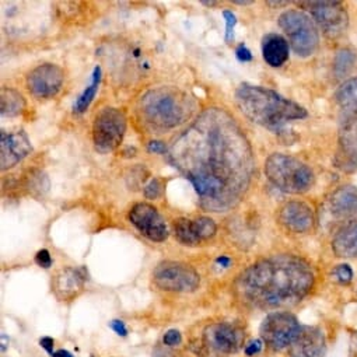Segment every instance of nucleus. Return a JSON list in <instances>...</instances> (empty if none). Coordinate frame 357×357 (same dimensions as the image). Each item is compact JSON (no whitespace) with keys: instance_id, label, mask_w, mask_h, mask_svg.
<instances>
[{"instance_id":"obj_1","label":"nucleus","mask_w":357,"mask_h":357,"mask_svg":"<svg viewBox=\"0 0 357 357\" xmlns=\"http://www.w3.org/2000/svg\"><path fill=\"white\" fill-rule=\"evenodd\" d=\"M169 162L194 185L201 206L227 212L245 195L254 175L250 140L222 108H208L171 143Z\"/></svg>"},{"instance_id":"obj_2","label":"nucleus","mask_w":357,"mask_h":357,"mask_svg":"<svg viewBox=\"0 0 357 357\" xmlns=\"http://www.w3.org/2000/svg\"><path fill=\"white\" fill-rule=\"evenodd\" d=\"M308 262L294 255H275L255 262L237 279L238 296L251 304L268 308L293 305L314 286Z\"/></svg>"},{"instance_id":"obj_3","label":"nucleus","mask_w":357,"mask_h":357,"mask_svg":"<svg viewBox=\"0 0 357 357\" xmlns=\"http://www.w3.org/2000/svg\"><path fill=\"white\" fill-rule=\"evenodd\" d=\"M240 111L254 123L279 129L284 123L307 116L305 108L271 89L244 83L236 91Z\"/></svg>"},{"instance_id":"obj_4","label":"nucleus","mask_w":357,"mask_h":357,"mask_svg":"<svg viewBox=\"0 0 357 357\" xmlns=\"http://www.w3.org/2000/svg\"><path fill=\"white\" fill-rule=\"evenodd\" d=\"M195 111V101L175 87H157L142 96L139 112L155 129H171L187 122Z\"/></svg>"},{"instance_id":"obj_5","label":"nucleus","mask_w":357,"mask_h":357,"mask_svg":"<svg viewBox=\"0 0 357 357\" xmlns=\"http://www.w3.org/2000/svg\"><path fill=\"white\" fill-rule=\"evenodd\" d=\"M268 180L286 194H304L314 184V172L296 157L273 153L265 162Z\"/></svg>"},{"instance_id":"obj_6","label":"nucleus","mask_w":357,"mask_h":357,"mask_svg":"<svg viewBox=\"0 0 357 357\" xmlns=\"http://www.w3.org/2000/svg\"><path fill=\"white\" fill-rule=\"evenodd\" d=\"M278 22L298 56L307 58L315 54L319 45V34L310 16L298 10H287L280 15Z\"/></svg>"},{"instance_id":"obj_7","label":"nucleus","mask_w":357,"mask_h":357,"mask_svg":"<svg viewBox=\"0 0 357 357\" xmlns=\"http://www.w3.org/2000/svg\"><path fill=\"white\" fill-rule=\"evenodd\" d=\"M126 132V116L119 108L100 109L93 122V142L98 151L109 153L119 147Z\"/></svg>"},{"instance_id":"obj_8","label":"nucleus","mask_w":357,"mask_h":357,"mask_svg":"<svg viewBox=\"0 0 357 357\" xmlns=\"http://www.w3.org/2000/svg\"><path fill=\"white\" fill-rule=\"evenodd\" d=\"M154 284L165 291L192 293L201 284L199 273L183 262H161L153 272Z\"/></svg>"},{"instance_id":"obj_9","label":"nucleus","mask_w":357,"mask_h":357,"mask_svg":"<svg viewBox=\"0 0 357 357\" xmlns=\"http://www.w3.org/2000/svg\"><path fill=\"white\" fill-rule=\"evenodd\" d=\"M301 325L290 312L276 311L269 314L261 324V339L273 350H283L290 346Z\"/></svg>"},{"instance_id":"obj_10","label":"nucleus","mask_w":357,"mask_h":357,"mask_svg":"<svg viewBox=\"0 0 357 357\" xmlns=\"http://www.w3.org/2000/svg\"><path fill=\"white\" fill-rule=\"evenodd\" d=\"M298 6L307 8L315 23L329 38H337L347 30L349 16L340 2H301Z\"/></svg>"},{"instance_id":"obj_11","label":"nucleus","mask_w":357,"mask_h":357,"mask_svg":"<svg viewBox=\"0 0 357 357\" xmlns=\"http://www.w3.org/2000/svg\"><path fill=\"white\" fill-rule=\"evenodd\" d=\"M65 80L63 70L54 63H44L33 69L27 76V89L36 98L55 97Z\"/></svg>"},{"instance_id":"obj_12","label":"nucleus","mask_w":357,"mask_h":357,"mask_svg":"<svg viewBox=\"0 0 357 357\" xmlns=\"http://www.w3.org/2000/svg\"><path fill=\"white\" fill-rule=\"evenodd\" d=\"M244 331L227 322L211 324L204 331L205 344L213 351L223 354L236 353L244 344Z\"/></svg>"},{"instance_id":"obj_13","label":"nucleus","mask_w":357,"mask_h":357,"mask_svg":"<svg viewBox=\"0 0 357 357\" xmlns=\"http://www.w3.org/2000/svg\"><path fill=\"white\" fill-rule=\"evenodd\" d=\"M129 222L150 241L161 243L168 237V227L162 216L149 204H136L129 212Z\"/></svg>"},{"instance_id":"obj_14","label":"nucleus","mask_w":357,"mask_h":357,"mask_svg":"<svg viewBox=\"0 0 357 357\" xmlns=\"http://www.w3.org/2000/svg\"><path fill=\"white\" fill-rule=\"evenodd\" d=\"M279 223L291 233L305 234L314 229L315 216L312 209L304 202H287L283 205L278 215Z\"/></svg>"},{"instance_id":"obj_15","label":"nucleus","mask_w":357,"mask_h":357,"mask_svg":"<svg viewBox=\"0 0 357 357\" xmlns=\"http://www.w3.org/2000/svg\"><path fill=\"white\" fill-rule=\"evenodd\" d=\"M31 150L33 147L30 139L23 130L15 133L2 132V136H0V153H2L0 154V164H2V169L5 171L15 167L24 157H27Z\"/></svg>"},{"instance_id":"obj_16","label":"nucleus","mask_w":357,"mask_h":357,"mask_svg":"<svg viewBox=\"0 0 357 357\" xmlns=\"http://www.w3.org/2000/svg\"><path fill=\"white\" fill-rule=\"evenodd\" d=\"M325 347V337L319 328L301 325L298 333L290 343V357H319Z\"/></svg>"},{"instance_id":"obj_17","label":"nucleus","mask_w":357,"mask_h":357,"mask_svg":"<svg viewBox=\"0 0 357 357\" xmlns=\"http://www.w3.org/2000/svg\"><path fill=\"white\" fill-rule=\"evenodd\" d=\"M83 287H84L83 272L72 266H66L61 269L52 280L54 293L62 301L73 300L82 293Z\"/></svg>"},{"instance_id":"obj_18","label":"nucleus","mask_w":357,"mask_h":357,"mask_svg":"<svg viewBox=\"0 0 357 357\" xmlns=\"http://www.w3.org/2000/svg\"><path fill=\"white\" fill-rule=\"evenodd\" d=\"M329 209L336 218H351L357 215V187L344 185L337 188L329 198Z\"/></svg>"},{"instance_id":"obj_19","label":"nucleus","mask_w":357,"mask_h":357,"mask_svg":"<svg viewBox=\"0 0 357 357\" xmlns=\"http://www.w3.org/2000/svg\"><path fill=\"white\" fill-rule=\"evenodd\" d=\"M332 251L339 258L357 257V220L346 223L332 238Z\"/></svg>"},{"instance_id":"obj_20","label":"nucleus","mask_w":357,"mask_h":357,"mask_svg":"<svg viewBox=\"0 0 357 357\" xmlns=\"http://www.w3.org/2000/svg\"><path fill=\"white\" fill-rule=\"evenodd\" d=\"M262 55L272 68H280L289 59V43L279 34H268L262 40Z\"/></svg>"},{"instance_id":"obj_21","label":"nucleus","mask_w":357,"mask_h":357,"mask_svg":"<svg viewBox=\"0 0 357 357\" xmlns=\"http://www.w3.org/2000/svg\"><path fill=\"white\" fill-rule=\"evenodd\" d=\"M339 144L344 158L357 165V108L344 121L339 135Z\"/></svg>"},{"instance_id":"obj_22","label":"nucleus","mask_w":357,"mask_h":357,"mask_svg":"<svg viewBox=\"0 0 357 357\" xmlns=\"http://www.w3.org/2000/svg\"><path fill=\"white\" fill-rule=\"evenodd\" d=\"M0 112L3 116H17L26 108V101L23 96L13 89H2L0 96Z\"/></svg>"},{"instance_id":"obj_23","label":"nucleus","mask_w":357,"mask_h":357,"mask_svg":"<svg viewBox=\"0 0 357 357\" xmlns=\"http://www.w3.org/2000/svg\"><path fill=\"white\" fill-rule=\"evenodd\" d=\"M335 100L343 109L354 111L357 108V77L343 82L335 93Z\"/></svg>"},{"instance_id":"obj_24","label":"nucleus","mask_w":357,"mask_h":357,"mask_svg":"<svg viewBox=\"0 0 357 357\" xmlns=\"http://www.w3.org/2000/svg\"><path fill=\"white\" fill-rule=\"evenodd\" d=\"M100 83H101V68L97 66L93 72V76H91V83L84 89V91L77 97L75 105H73V109L76 114H83L89 107L90 104L93 102L97 91H98V87H100Z\"/></svg>"},{"instance_id":"obj_25","label":"nucleus","mask_w":357,"mask_h":357,"mask_svg":"<svg viewBox=\"0 0 357 357\" xmlns=\"http://www.w3.org/2000/svg\"><path fill=\"white\" fill-rule=\"evenodd\" d=\"M174 233H175V238L184 245L195 247V245L201 244L192 230V220H188V219L175 220L174 222Z\"/></svg>"},{"instance_id":"obj_26","label":"nucleus","mask_w":357,"mask_h":357,"mask_svg":"<svg viewBox=\"0 0 357 357\" xmlns=\"http://www.w3.org/2000/svg\"><path fill=\"white\" fill-rule=\"evenodd\" d=\"M192 230H194L198 241L204 243V241H208L212 237H215L218 227H216V223L211 218L202 216V218L192 220Z\"/></svg>"},{"instance_id":"obj_27","label":"nucleus","mask_w":357,"mask_h":357,"mask_svg":"<svg viewBox=\"0 0 357 357\" xmlns=\"http://www.w3.org/2000/svg\"><path fill=\"white\" fill-rule=\"evenodd\" d=\"M356 61L354 54L350 50H342L336 54L335 56V62H333V72L337 77H343L346 76L350 69L353 68Z\"/></svg>"},{"instance_id":"obj_28","label":"nucleus","mask_w":357,"mask_h":357,"mask_svg":"<svg viewBox=\"0 0 357 357\" xmlns=\"http://www.w3.org/2000/svg\"><path fill=\"white\" fill-rule=\"evenodd\" d=\"M332 276L335 278L336 282H339L342 284H349L353 279V271L347 264H342L333 269Z\"/></svg>"},{"instance_id":"obj_29","label":"nucleus","mask_w":357,"mask_h":357,"mask_svg":"<svg viewBox=\"0 0 357 357\" xmlns=\"http://www.w3.org/2000/svg\"><path fill=\"white\" fill-rule=\"evenodd\" d=\"M162 194V183L158 178H153V180L144 187V195L149 199H157Z\"/></svg>"},{"instance_id":"obj_30","label":"nucleus","mask_w":357,"mask_h":357,"mask_svg":"<svg viewBox=\"0 0 357 357\" xmlns=\"http://www.w3.org/2000/svg\"><path fill=\"white\" fill-rule=\"evenodd\" d=\"M223 16H225V20H226V41L231 43L234 40V27L237 24V19L229 10H225Z\"/></svg>"},{"instance_id":"obj_31","label":"nucleus","mask_w":357,"mask_h":357,"mask_svg":"<svg viewBox=\"0 0 357 357\" xmlns=\"http://www.w3.org/2000/svg\"><path fill=\"white\" fill-rule=\"evenodd\" d=\"M162 342H164V344L174 347V346L181 344V342H183V336H181L180 331H176V329H169V331H167V332H165V335H164V337H162Z\"/></svg>"},{"instance_id":"obj_32","label":"nucleus","mask_w":357,"mask_h":357,"mask_svg":"<svg viewBox=\"0 0 357 357\" xmlns=\"http://www.w3.org/2000/svg\"><path fill=\"white\" fill-rule=\"evenodd\" d=\"M36 264L41 268H51L52 266V258H51V254L48 250H41L37 252L36 255Z\"/></svg>"},{"instance_id":"obj_33","label":"nucleus","mask_w":357,"mask_h":357,"mask_svg":"<svg viewBox=\"0 0 357 357\" xmlns=\"http://www.w3.org/2000/svg\"><path fill=\"white\" fill-rule=\"evenodd\" d=\"M262 347H264V340L257 339V340H252L250 344H247L245 353H247V356H255L262 350Z\"/></svg>"},{"instance_id":"obj_34","label":"nucleus","mask_w":357,"mask_h":357,"mask_svg":"<svg viewBox=\"0 0 357 357\" xmlns=\"http://www.w3.org/2000/svg\"><path fill=\"white\" fill-rule=\"evenodd\" d=\"M236 55H237V59L241 61V62H251L252 61V54L245 45H240L236 50Z\"/></svg>"},{"instance_id":"obj_35","label":"nucleus","mask_w":357,"mask_h":357,"mask_svg":"<svg viewBox=\"0 0 357 357\" xmlns=\"http://www.w3.org/2000/svg\"><path fill=\"white\" fill-rule=\"evenodd\" d=\"M149 151L161 154V153H165V151H168V150H167V147L164 146V143H162V142H158V140H151V142L149 143Z\"/></svg>"},{"instance_id":"obj_36","label":"nucleus","mask_w":357,"mask_h":357,"mask_svg":"<svg viewBox=\"0 0 357 357\" xmlns=\"http://www.w3.org/2000/svg\"><path fill=\"white\" fill-rule=\"evenodd\" d=\"M109 325H111V328H112L119 336H126V335H128V329H126V326H125V324H123L122 321L115 319V321H112Z\"/></svg>"},{"instance_id":"obj_37","label":"nucleus","mask_w":357,"mask_h":357,"mask_svg":"<svg viewBox=\"0 0 357 357\" xmlns=\"http://www.w3.org/2000/svg\"><path fill=\"white\" fill-rule=\"evenodd\" d=\"M40 344H41V347L43 349H45L51 356L55 353L54 351V346H55V340L52 339V337H50V336H45V337H43V339H40Z\"/></svg>"},{"instance_id":"obj_38","label":"nucleus","mask_w":357,"mask_h":357,"mask_svg":"<svg viewBox=\"0 0 357 357\" xmlns=\"http://www.w3.org/2000/svg\"><path fill=\"white\" fill-rule=\"evenodd\" d=\"M216 262H218L219 265H222L223 268H229V266L231 265V259H230L229 257H225V255L219 257V258L216 259Z\"/></svg>"},{"instance_id":"obj_39","label":"nucleus","mask_w":357,"mask_h":357,"mask_svg":"<svg viewBox=\"0 0 357 357\" xmlns=\"http://www.w3.org/2000/svg\"><path fill=\"white\" fill-rule=\"evenodd\" d=\"M52 357H75L70 351H68V350H63V349H61V350H58V351H55L54 354H52Z\"/></svg>"}]
</instances>
